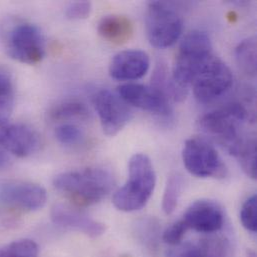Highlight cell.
I'll use <instances>...</instances> for the list:
<instances>
[{
  "label": "cell",
  "mask_w": 257,
  "mask_h": 257,
  "mask_svg": "<svg viewBox=\"0 0 257 257\" xmlns=\"http://www.w3.org/2000/svg\"><path fill=\"white\" fill-rule=\"evenodd\" d=\"M54 187L77 205H92L106 197L114 186L112 174L103 168H87L58 174Z\"/></svg>",
  "instance_id": "1"
},
{
  "label": "cell",
  "mask_w": 257,
  "mask_h": 257,
  "mask_svg": "<svg viewBox=\"0 0 257 257\" xmlns=\"http://www.w3.org/2000/svg\"><path fill=\"white\" fill-rule=\"evenodd\" d=\"M156 174L150 158L135 153L129 160L128 179L113 195L112 203L120 211L134 212L142 209L153 194Z\"/></svg>",
  "instance_id": "2"
},
{
  "label": "cell",
  "mask_w": 257,
  "mask_h": 257,
  "mask_svg": "<svg viewBox=\"0 0 257 257\" xmlns=\"http://www.w3.org/2000/svg\"><path fill=\"white\" fill-rule=\"evenodd\" d=\"M213 56L211 40L206 32L192 30L182 39L172 70V80L187 89L194 77Z\"/></svg>",
  "instance_id": "3"
},
{
  "label": "cell",
  "mask_w": 257,
  "mask_h": 257,
  "mask_svg": "<svg viewBox=\"0 0 257 257\" xmlns=\"http://www.w3.org/2000/svg\"><path fill=\"white\" fill-rule=\"evenodd\" d=\"M249 118V111L244 105L232 102L202 115L197 120V127L224 145L229 151L242 137L239 135L240 124Z\"/></svg>",
  "instance_id": "4"
},
{
  "label": "cell",
  "mask_w": 257,
  "mask_h": 257,
  "mask_svg": "<svg viewBox=\"0 0 257 257\" xmlns=\"http://www.w3.org/2000/svg\"><path fill=\"white\" fill-rule=\"evenodd\" d=\"M182 28V17L170 3L153 1L148 4L146 33L152 46L166 48L173 45L179 39Z\"/></svg>",
  "instance_id": "5"
},
{
  "label": "cell",
  "mask_w": 257,
  "mask_h": 257,
  "mask_svg": "<svg viewBox=\"0 0 257 257\" xmlns=\"http://www.w3.org/2000/svg\"><path fill=\"white\" fill-rule=\"evenodd\" d=\"M182 160L187 171L200 178H225L228 170L221 156L208 141L193 137L185 141Z\"/></svg>",
  "instance_id": "6"
},
{
  "label": "cell",
  "mask_w": 257,
  "mask_h": 257,
  "mask_svg": "<svg viewBox=\"0 0 257 257\" xmlns=\"http://www.w3.org/2000/svg\"><path fill=\"white\" fill-rule=\"evenodd\" d=\"M233 83L230 68L214 55L205 63L191 82L195 98L209 103L225 94Z\"/></svg>",
  "instance_id": "7"
},
{
  "label": "cell",
  "mask_w": 257,
  "mask_h": 257,
  "mask_svg": "<svg viewBox=\"0 0 257 257\" xmlns=\"http://www.w3.org/2000/svg\"><path fill=\"white\" fill-rule=\"evenodd\" d=\"M8 54L26 64H37L45 55V41L40 29L33 24H20L10 33Z\"/></svg>",
  "instance_id": "8"
},
{
  "label": "cell",
  "mask_w": 257,
  "mask_h": 257,
  "mask_svg": "<svg viewBox=\"0 0 257 257\" xmlns=\"http://www.w3.org/2000/svg\"><path fill=\"white\" fill-rule=\"evenodd\" d=\"M93 105L99 116L103 132L108 136L117 135L128 124L132 111L117 93L102 89L93 96Z\"/></svg>",
  "instance_id": "9"
},
{
  "label": "cell",
  "mask_w": 257,
  "mask_h": 257,
  "mask_svg": "<svg viewBox=\"0 0 257 257\" xmlns=\"http://www.w3.org/2000/svg\"><path fill=\"white\" fill-rule=\"evenodd\" d=\"M47 200L46 190L35 183L12 180L0 184V203L26 211L41 209Z\"/></svg>",
  "instance_id": "10"
},
{
  "label": "cell",
  "mask_w": 257,
  "mask_h": 257,
  "mask_svg": "<svg viewBox=\"0 0 257 257\" xmlns=\"http://www.w3.org/2000/svg\"><path fill=\"white\" fill-rule=\"evenodd\" d=\"M116 93L129 105L135 106L152 114L169 117L172 113V108L168 102V98L161 91L152 86L126 83L120 85L117 88Z\"/></svg>",
  "instance_id": "11"
},
{
  "label": "cell",
  "mask_w": 257,
  "mask_h": 257,
  "mask_svg": "<svg viewBox=\"0 0 257 257\" xmlns=\"http://www.w3.org/2000/svg\"><path fill=\"white\" fill-rule=\"evenodd\" d=\"M182 220L188 229L212 234L222 229L225 218L222 207L217 202L209 199H200L187 208Z\"/></svg>",
  "instance_id": "12"
},
{
  "label": "cell",
  "mask_w": 257,
  "mask_h": 257,
  "mask_svg": "<svg viewBox=\"0 0 257 257\" xmlns=\"http://www.w3.org/2000/svg\"><path fill=\"white\" fill-rule=\"evenodd\" d=\"M39 135L26 124H5L0 127V147L23 158L33 154L39 147Z\"/></svg>",
  "instance_id": "13"
},
{
  "label": "cell",
  "mask_w": 257,
  "mask_h": 257,
  "mask_svg": "<svg viewBox=\"0 0 257 257\" xmlns=\"http://www.w3.org/2000/svg\"><path fill=\"white\" fill-rule=\"evenodd\" d=\"M150 66L146 52L138 49L124 50L117 53L109 64V74L120 81L137 80L143 77Z\"/></svg>",
  "instance_id": "14"
},
{
  "label": "cell",
  "mask_w": 257,
  "mask_h": 257,
  "mask_svg": "<svg viewBox=\"0 0 257 257\" xmlns=\"http://www.w3.org/2000/svg\"><path fill=\"white\" fill-rule=\"evenodd\" d=\"M50 215L54 224L82 232L90 237H98L105 232V225L102 222L65 204L54 205Z\"/></svg>",
  "instance_id": "15"
},
{
  "label": "cell",
  "mask_w": 257,
  "mask_h": 257,
  "mask_svg": "<svg viewBox=\"0 0 257 257\" xmlns=\"http://www.w3.org/2000/svg\"><path fill=\"white\" fill-rule=\"evenodd\" d=\"M99 35L110 43L120 45L126 43L133 36V23L123 15H107L98 24Z\"/></svg>",
  "instance_id": "16"
},
{
  "label": "cell",
  "mask_w": 257,
  "mask_h": 257,
  "mask_svg": "<svg viewBox=\"0 0 257 257\" xmlns=\"http://www.w3.org/2000/svg\"><path fill=\"white\" fill-rule=\"evenodd\" d=\"M228 152L238 160L242 170L248 177L256 179V139L254 136H242Z\"/></svg>",
  "instance_id": "17"
},
{
  "label": "cell",
  "mask_w": 257,
  "mask_h": 257,
  "mask_svg": "<svg viewBox=\"0 0 257 257\" xmlns=\"http://www.w3.org/2000/svg\"><path fill=\"white\" fill-rule=\"evenodd\" d=\"M235 59L239 68L248 76L256 75V38L242 40L235 48Z\"/></svg>",
  "instance_id": "18"
},
{
  "label": "cell",
  "mask_w": 257,
  "mask_h": 257,
  "mask_svg": "<svg viewBox=\"0 0 257 257\" xmlns=\"http://www.w3.org/2000/svg\"><path fill=\"white\" fill-rule=\"evenodd\" d=\"M209 257H233L235 253V244L226 235H214L202 238L198 242Z\"/></svg>",
  "instance_id": "19"
},
{
  "label": "cell",
  "mask_w": 257,
  "mask_h": 257,
  "mask_svg": "<svg viewBox=\"0 0 257 257\" xmlns=\"http://www.w3.org/2000/svg\"><path fill=\"white\" fill-rule=\"evenodd\" d=\"M90 116V112L84 103L75 100L64 101L52 108L50 118L57 121L70 119H86Z\"/></svg>",
  "instance_id": "20"
},
{
  "label": "cell",
  "mask_w": 257,
  "mask_h": 257,
  "mask_svg": "<svg viewBox=\"0 0 257 257\" xmlns=\"http://www.w3.org/2000/svg\"><path fill=\"white\" fill-rule=\"evenodd\" d=\"M134 232L142 246L150 251L156 249L160 229L155 218H143L137 221Z\"/></svg>",
  "instance_id": "21"
},
{
  "label": "cell",
  "mask_w": 257,
  "mask_h": 257,
  "mask_svg": "<svg viewBox=\"0 0 257 257\" xmlns=\"http://www.w3.org/2000/svg\"><path fill=\"white\" fill-rule=\"evenodd\" d=\"M183 184V177L179 173H174L167 179L162 198V209L165 214L169 215L176 209L182 192Z\"/></svg>",
  "instance_id": "22"
},
{
  "label": "cell",
  "mask_w": 257,
  "mask_h": 257,
  "mask_svg": "<svg viewBox=\"0 0 257 257\" xmlns=\"http://www.w3.org/2000/svg\"><path fill=\"white\" fill-rule=\"evenodd\" d=\"M14 105V88L10 76L0 70V127L5 125Z\"/></svg>",
  "instance_id": "23"
},
{
  "label": "cell",
  "mask_w": 257,
  "mask_h": 257,
  "mask_svg": "<svg viewBox=\"0 0 257 257\" xmlns=\"http://www.w3.org/2000/svg\"><path fill=\"white\" fill-rule=\"evenodd\" d=\"M38 245L30 239L12 241L0 247V257H38Z\"/></svg>",
  "instance_id": "24"
},
{
  "label": "cell",
  "mask_w": 257,
  "mask_h": 257,
  "mask_svg": "<svg viewBox=\"0 0 257 257\" xmlns=\"http://www.w3.org/2000/svg\"><path fill=\"white\" fill-rule=\"evenodd\" d=\"M240 220L243 227L252 233L257 230V196L255 194L247 198L240 209Z\"/></svg>",
  "instance_id": "25"
},
{
  "label": "cell",
  "mask_w": 257,
  "mask_h": 257,
  "mask_svg": "<svg viewBox=\"0 0 257 257\" xmlns=\"http://www.w3.org/2000/svg\"><path fill=\"white\" fill-rule=\"evenodd\" d=\"M55 137L61 144L72 146L82 141L83 132L76 125L62 124L55 129Z\"/></svg>",
  "instance_id": "26"
},
{
  "label": "cell",
  "mask_w": 257,
  "mask_h": 257,
  "mask_svg": "<svg viewBox=\"0 0 257 257\" xmlns=\"http://www.w3.org/2000/svg\"><path fill=\"white\" fill-rule=\"evenodd\" d=\"M188 230L187 225L185 222L181 219L178 220L174 223H172L170 226H168L163 234H162V239L165 243L175 246L181 243L186 231Z\"/></svg>",
  "instance_id": "27"
},
{
  "label": "cell",
  "mask_w": 257,
  "mask_h": 257,
  "mask_svg": "<svg viewBox=\"0 0 257 257\" xmlns=\"http://www.w3.org/2000/svg\"><path fill=\"white\" fill-rule=\"evenodd\" d=\"M167 257H209L199 243L185 242L175 245L168 251Z\"/></svg>",
  "instance_id": "28"
},
{
  "label": "cell",
  "mask_w": 257,
  "mask_h": 257,
  "mask_svg": "<svg viewBox=\"0 0 257 257\" xmlns=\"http://www.w3.org/2000/svg\"><path fill=\"white\" fill-rule=\"evenodd\" d=\"M91 3L88 1H77L70 3L66 8V16L72 20L85 19L91 12Z\"/></svg>",
  "instance_id": "29"
},
{
  "label": "cell",
  "mask_w": 257,
  "mask_h": 257,
  "mask_svg": "<svg viewBox=\"0 0 257 257\" xmlns=\"http://www.w3.org/2000/svg\"><path fill=\"white\" fill-rule=\"evenodd\" d=\"M9 164V158L3 150L0 149V169L7 167Z\"/></svg>",
  "instance_id": "30"
}]
</instances>
